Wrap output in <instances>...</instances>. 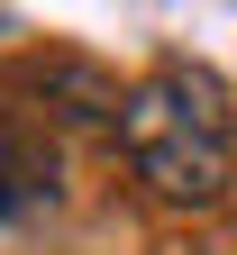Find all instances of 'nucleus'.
Masks as SVG:
<instances>
[{
    "instance_id": "nucleus-1",
    "label": "nucleus",
    "mask_w": 237,
    "mask_h": 255,
    "mask_svg": "<svg viewBox=\"0 0 237 255\" xmlns=\"http://www.w3.org/2000/svg\"><path fill=\"white\" fill-rule=\"evenodd\" d=\"M119 155L137 164V182L174 210H210L237 173V101L210 64L164 55L155 73L128 82L119 101Z\"/></svg>"
}]
</instances>
